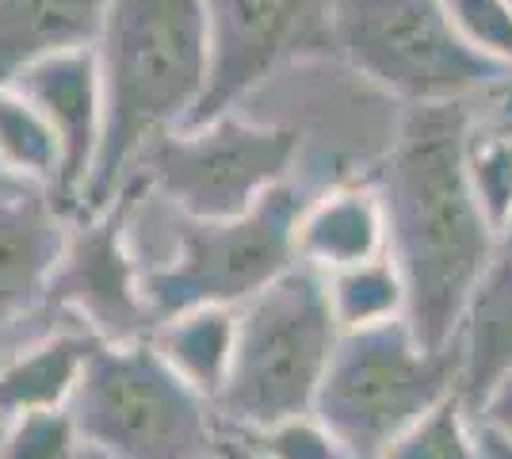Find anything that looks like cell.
<instances>
[{
  "label": "cell",
  "mask_w": 512,
  "mask_h": 459,
  "mask_svg": "<svg viewBox=\"0 0 512 459\" xmlns=\"http://www.w3.org/2000/svg\"><path fill=\"white\" fill-rule=\"evenodd\" d=\"M482 96L406 104L398 138L375 173L386 253L406 284V322L425 349H451L490 261L497 226L467 176V138Z\"/></svg>",
  "instance_id": "obj_1"
},
{
  "label": "cell",
  "mask_w": 512,
  "mask_h": 459,
  "mask_svg": "<svg viewBox=\"0 0 512 459\" xmlns=\"http://www.w3.org/2000/svg\"><path fill=\"white\" fill-rule=\"evenodd\" d=\"M104 131L77 219L107 211L161 134L192 119L211 73L207 0H107L96 39Z\"/></svg>",
  "instance_id": "obj_2"
},
{
  "label": "cell",
  "mask_w": 512,
  "mask_h": 459,
  "mask_svg": "<svg viewBox=\"0 0 512 459\" xmlns=\"http://www.w3.org/2000/svg\"><path fill=\"white\" fill-rule=\"evenodd\" d=\"M115 199L142 299L165 322L192 306L249 303L299 264L295 226L314 192L299 180H283L234 219H192L142 180H127Z\"/></svg>",
  "instance_id": "obj_3"
},
{
  "label": "cell",
  "mask_w": 512,
  "mask_h": 459,
  "mask_svg": "<svg viewBox=\"0 0 512 459\" xmlns=\"http://www.w3.org/2000/svg\"><path fill=\"white\" fill-rule=\"evenodd\" d=\"M341 341L325 276L291 264L279 280L237 306L234 364L214 398L218 429L260 433L314 414V398Z\"/></svg>",
  "instance_id": "obj_4"
},
{
  "label": "cell",
  "mask_w": 512,
  "mask_h": 459,
  "mask_svg": "<svg viewBox=\"0 0 512 459\" xmlns=\"http://www.w3.org/2000/svg\"><path fill=\"white\" fill-rule=\"evenodd\" d=\"M69 414L81 448L104 459H211L218 440L214 406L172 372L153 341H100Z\"/></svg>",
  "instance_id": "obj_5"
},
{
  "label": "cell",
  "mask_w": 512,
  "mask_h": 459,
  "mask_svg": "<svg viewBox=\"0 0 512 459\" xmlns=\"http://www.w3.org/2000/svg\"><path fill=\"white\" fill-rule=\"evenodd\" d=\"M402 108L337 54L306 58L276 73L234 111L272 119L295 134V173L306 192L375 180L398 138Z\"/></svg>",
  "instance_id": "obj_6"
},
{
  "label": "cell",
  "mask_w": 512,
  "mask_h": 459,
  "mask_svg": "<svg viewBox=\"0 0 512 459\" xmlns=\"http://www.w3.org/2000/svg\"><path fill=\"white\" fill-rule=\"evenodd\" d=\"M459 391V352L425 349L406 318L341 333L314 417L352 459H379L413 421Z\"/></svg>",
  "instance_id": "obj_7"
},
{
  "label": "cell",
  "mask_w": 512,
  "mask_h": 459,
  "mask_svg": "<svg viewBox=\"0 0 512 459\" xmlns=\"http://www.w3.org/2000/svg\"><path fill=\"white\" fill-rule=\"evenodd\" d=\"M333 43L398 104L470 100L512 85V66L474 50L444 0H333Z\"/></svg>",
  "instance_id": "obj_8"
},
{
  "label": "cell",
  "mask_w": 512,
  "mask_h": 459,
  "mask_svg": "<svg viewBox=\"0 0 512 459\" xmlns=\"http://www.w3.org/2000/svg\"><path fill=\"white\" fill-rule=\"evenodd\" d=\"M295 134L249 111L161 134L127 180H142L192 219H234L295 173Z\"/></svg>",
  "instance_id": "obj_9"
},
{
  "label": "cell",
  "mask_w": 512,
  "mask_h": 459,
  "mask_svg": "<svg viewBox=\"0 0 512 459\" xmlns=\"http://www.w3.org/2000/svg\"><path fill=\"white\" fill-rule=\"evenodd\" d=\"M207 39L211 73L184 127L241 108L295 62L337 54L333 0H207Z\"/></svg>",
  "instance_id": "obj_10"
},
{
  "label": "cell",
  "mask_w": 512,
  "mask_h": 459,
  "mask_svg": "<svg viewBox=\"0 0 512 459\" xmlns=\"http://www.w3.org/2000/svg\"><path fill=\"white\" fill-rule=\"evenodd\" d=\"M69 226L73 215L43 184L12 180L0 188V360L73 322L50 303Z\"/></svg>",
  "instance_id": "obj_11"
},
{
  "label": "cell",
  "mask_w": 512,
  "mask_h": 459,
  "mask_svg": "<svg viewBox=\"0 0 512 459\" xmlns=\"http://www.w3.org/2000/svg\"><path fill=\"white\" fill-rule=\"evenodd\" d=\"M50 303L73 322H81L96 341H150L157 318L142 299L138 268L123 238L119 199L100 215L73 219Z\"/></svg>",
  "instance_id": "obj_12"
},
{
  "label": "cell",
  "mask_w": 512,
  "mask_h": 459,
  "mask_svg": "<svg viewBox=\"0 0 512 459\" xmlns=\"http://www.w3.org/2000/svg\"><path fill=\"white\" fill-rule=\"evenodd\" d=\"M16 88L43 111L62 142V180L54 196L77 219L88 173L100 150V131H104V88H100L96 50L85 46V50L43 58L31 69H23L16 77Z\"/></svg>",
  "instance_id": "obj_13"
},
{
  "label": "cell",
  "mask_w": 512,
  "mask_h": 459,
  "mask_svg": "<svg viewBox=\"0 0 512 459\" xmlns=\"http://www.w3.org/2000/svg\"><path fill=\"white\" fill-rule=\"evenodd\" d=\"M459 352V394L474 406L512 368V219L497 230L490 261L470 291L463 322L455 333Z\"/></svg>",
  "instance_id": "obj_14"
},
{
  "label": "cell",
  "mask_w": 512,
  "mask_h": 459,
  "mask_svg": "<svg viewBox=\"0 0 512 459\" xmlns=\"http://www.w3.org/2000/svg\"><path fill=\"white\" fill-rule=\"evenodd\" d=\"M295 253L321 276L383 257L386 215L375 180L337 184L310 199L295 226Z\"/></svg>",
  "instance_id": "obj_15"
},
{
  "label": "cell",
  "mask_w": 512,
  "mask_h": 459,
  "mask_svg": "<svg viewBox=\"0 0 512 459\" xmlns=\"http://www.w3.org/2000/svg\"><path fill=\"white\" fill-rule=\"evenodd\" d=\"M107 0H0V88L43 58L96 46Z\"/></svg>",
  "instance_id": "obj_16"
},
{
  "label": "cell",
  "mask_w": 512,
  "mask_h": 459,
  "mask_svg": "<svg viewBox=\"0 0 512 459\" xmlns=\"http://www.w3.org/2000/svg\"><path fill=\"white\" fill-rule=\"evenodd\" d=\"M96 345L100 341L81 322H62L46 337L0 360V421L69 406Z\"/></svg>",
  "instance_id": "obj_17"
},
{
  "label": "cell",
  "mask_w": 512,
  "mask_h": 459,
  "mask_svg": "<svg viewBox=\"0 0 512 459\" xmlns=\"http://www.w3.org/2000/svg\"><path fill=\"white\" fill-rule=\"evenodd\" d=\"M153 349L172 364V372L192 383L214 406V398L226 387V375L234 364L237 341V306H192L150 333Z\"/></svg>",
  "instance_id": "obj_18"
},
{
  "label": "cell",
  "mask_w": 512,
  "mask_h": 459,
  "mask_svg": "<svg viewBox=\"0 0 512 459\" xmlns=\"http://www.w3.org/2000/svg\"><path fill=\"white\" fill-rule=\"evenodd\" d=\"M0 161L8 173L58 192L62 180V142L46 115L16 85L0 88Z\"/></svg>",
  "instance_id": "obj_19"
},
{
  "label": "cell",
  "mask_w": 512,
  "mask_h": 459,
  "mask_svg": "<svg viewBox=\"0 0 512 459\" xmlns=\"http://www.w3.org/2000/svg\"><path fill=\"white\" fill-rule=\"evenodd\" d=\"M325 287H329V306L341 333L406 318V284L390 253L325 276Z\"/></svg>",
  "instance_id": "obj_20"
},
{
  "label": "cell",
  "mask_w": 512,
  "mask_h": 459,
  "mask_svg": "<svg viewBox=\"0 0 512 459\" xmlns=\"http://www.w3.org/2000/svg\"><path fill=\"white\" fill-rule=\"evenodd\" d=\"M379 459H482L474 437V414L463 394L455 391L444 402H436Z\"/></svg>",
  "instance_id": "obj_21"
},
{
  "label": "cell",
  "mask_w": 512,
  "mask_h": 459,
  "mask_svg": "<svg viewBox=\"0 0 512 459\" xmlns=\"http://www.w3.org/2000/svg\"><path fill=\"white\" fill-rule=\"evenodd\" d=\"M81 433L69 406L31 410L0 425V459H77Z\"/></svg>",
  "instance_id": "obj_22"
},
{
  "label": "cell",
  "mask_w": 512,
  "mask_h": 459,
  "mask_svg": "<svg viewBox=\"0 0 512 459\" xmlns=\"http://www.w3.org/2000/svg\"><path fill=\"white\" fill-rule=\"evenodd\" d=\"M444 8L474 50L512 66V0H444Z\"/></svg>",
  "instance_id": "obj_23"
},
{
  "label": "cell",
  "mask_w": 512,
  "mask_h": 459,
  "mask_svg": "<svg viewBox=\"0 0 512 459\" xmlns=\"http://www.w3.org/2000/svg\"><path fill=\"white\" fill-rule=\"evenodd\" d=\"M234 433V429H230ZM249 437L256 448H264L272 459H352L344 452V444L314 414L287 417L272 429H260V433H241Z\"/></svg>",
  "instance_id": "obj_24"
},
{
  "label": "cell",
  "mask_w": 512,
  "mask_h": 459,
  "mask_svg": "<svg viewBox=\"0 0 512 459\" xmlns=\"http://www.w3.org/2000/svg\"><path fill=\"white\" fill-rule=\"evenodd\" d=\"M474 417L482 421V425H490L497 433H505L512 440V368L497 383L490 387V394L474 406Z\"/></svg>",
  "instance_id": "obj_25"
},
{
  "label": "cell",
  "mask_w": 512,
  "mask_h": 459,
  "mask_svg": "<svg viewBox=\"0 0 512 459\" xmlns=\"http://www.w3.org/2000/svg\"><path fill=\"white\" fill-rule=\"evenodd\" d=\"M214 456L218 459H272L264 448H256L249 437L241 433H230V429H218V440H214Z\"/></svg>",
  "instance_id": "obj_26"
},
{
  "label": "cell",
  "mask_w": 512,
  "mask_h": 459,
  "mask_svg": "<svg viewBox=\"0 0 512 459\" xmlns=\"http://www.w3.org/2000/svg\"><path fill=\"white\" fill-rule=\"evenodd\" d=\"M474 437H478V456L482 459H512V440L490 425H482L478 417H474Z\"/></svg>",
  "instance_id": "obj_27"
},
{
  "label": "cell",
  "mask_w": 512,
  "mask_h": 459,
  "mask_svg": "<svg viewBox=\"0 0 512 459\" xmlns=\"http://www.w3.org/2000/svg\"><path fill=\"white\" fill-rule=\"evenodd\" d=\"M12 180H20V176H12V173H8V165L0 161V188H4V184H12Z\"/></svg>",
  "instance_id": "obj_28"
},
{
  "label": "cell",
  "mask_w": 512,
  "mask_h": 459,
  "mask_svg": "<svg viewBox=\"0 0 512 459\" xmlns=\"http://www.w3.org/2000/svg\"><path fill=\"white\" fill-rule=\"evenodd\" d=\"M77 459H104V456H96V452H85V448H81V456ZM211 459H218V456H211Z\"/></svg>",
  "instance_id": "obj_29"
}]
</instances>
